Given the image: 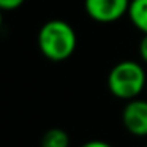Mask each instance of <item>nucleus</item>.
<instances>
[{
  "label": "nucleus",
  "instance_id": "obj_1",
  "mask_svg": "<svg viewBox=\"0 0 147 147\" xmlns=\"http://www.w3.org/2000/svg\"><path fill=\"white\" fill-rule=\"evenodd\" d=\"M78 46L74 29L62 19H52L43 24L38 32V48L46 59L63 62L73 55Z\"/></svg>",
  "mask_w": 147,
  "mask_h": 147
},
{
  "label": "nucleus",
  "instance_id": "obj_2",
  "mask_svg": "<svg viewBox=\"0 0 147 147\" xmlns=\"http://www.w3.org/2000/svg\"><path fill=\"white\" fill-rule=\"evenodd\" d=\"M147 73L142 63L136 60H122L108 74V89L115 98L130 101L146 90Z\"/></svg>",
  "mask_w": 147,
  "mask_h": 147
},
{
  "label": "nucleus",
  "instance_id": "obj_3",
  "mask_svg": "<svg viewBox=\"0 0 147 147\" xmlns=\"http://www.w3.org/2000/svg\"><path fill=\"white\" fill-rule=\"evenodd\" d=\"M131 0H84V8L90 19L111 24L128 14Z\"/></svg>",
  "mask_w": 147,
  "mask_h": 147
},
{
  "label": "nucleus",
  "instance_id": "obj_4",
  "mask_svg": "<svg viewBox=\"0 0 147 147\" xmlns=\"http://www.w3.org/2000/svg\"><path fill=\"white\" fill-rule=\"evenodd\" d=\"M122 123L130 134L138 138L147 136V100L133 98L127 101L122 111Z\"/></svg>",
  "mask_w": 147,
  "mask_h": 147
},
{
  "label": "nucleus",
  "instance_id": "obj_5",
  "mask_svg": "<svg viewBox=\"0 0 147 147\" xmlns=\"http://www.w3.org/2000/svg\"><path fill=\"white\" fill-rule=\"evenodd\" d=\"M128 18L142 35H147V0H131Z\"/></svg>",
  "mask_w": 147,
  "mask_h": 147
},
{
  "label": "nucleus",
  "instance_id": "obj_6",
  "mask_svg": "<svg viewBox=\"0 0 147 147\" xmlns=\"http://www.w3.org/2000/svg\"><path fill=\"white\" fill-rule=\"evenodd\" d=\"M40 147H70V136L62 128H49L41 136Z\"/></svg>",
  "mask_w": 147,
  "mask_h": 147
},
{
  "label": "nucleus",
  "instance_id": "obj_7",
  "mask_svg": "<svg viewBox=\"0 0 147 147\" xmlns=\"http://www.w3.org/2000/svg\"><path fill=\"white\" fill-rule=\"evenodd\" d=\"M26 0H0V10L2 11H11L19 8Z\"/></svg>",
  "mask_w": 147,
  "mask_h": 147
},
{
  "label": "nucleus",
  "instance_id": "obj_8",
  "mask_svg": "<svg viewBox=\"0 0 147 147\" xmlns=\"http://www.w3.org/2000/svg\"><path fill=\"white\" fill-rule=\"evenodd\" d=\"M138 51H139L141 60L147 65V35H142V38L139 41V46H138Z\"/></svg>",
  "mask_w": 147,
  "mask_h": 147
},
{
  "label": "nucleus",
  "instance_id": "obj_9",
  "mask_svg": "<svg viewBox=\"0 0 147 147\" xmlns=\"http://www.w3.org/2000/svg\"><path fill=\"white\" fill-rule=\"evenodd\" d=\"M81 147H112V146L109 142H106V141H101V139H92V141L84 142Z\"/></svg>",
  "mask_w": 147,
  "mask_h": 147
},
{
  "label": "nucleus",
  "instance_id": "obj_10",
  "mask_svg": "<svg viewBox=\"0 0 147 147\" xmlns=\"http://www.w3.org/2000/svg\"><path fill=\"white\" fill-rule=\"evenodd\" d=\"M2 22H3V16H2V10H0V29H2Z\"/></svg>",
  "mask_w": 147,
  "mask_h": 147
},
{
  "label": "nucleus",
  "instance_id": "obj_11",
  "mask_svg": "<svg viewBox=\"0 0 147 147\" xmlns=\"http://www.w3.org/2000/svg\"><path fill=\"white\" fill-rule=\"evenodd\" d=\"M146 90H147V82H146Z\"/></svg>",
  "mask_w": 147,
  "mask_h": 147
},
{
  "label": "nucleus",
  "instance_id": "obj_12",
  "mask_svg": "<svg viewBox=\"0 0 147 147\" xmlns=\"http://www.w3.org/2000/svg\"><path fill=\"white\" fill-rule=\"evenodd\" d=\"M146 147H147V144H146Z\"/></svg>",
  "mask_w": 147,
  "mask_h": 147
}]
</instances>
